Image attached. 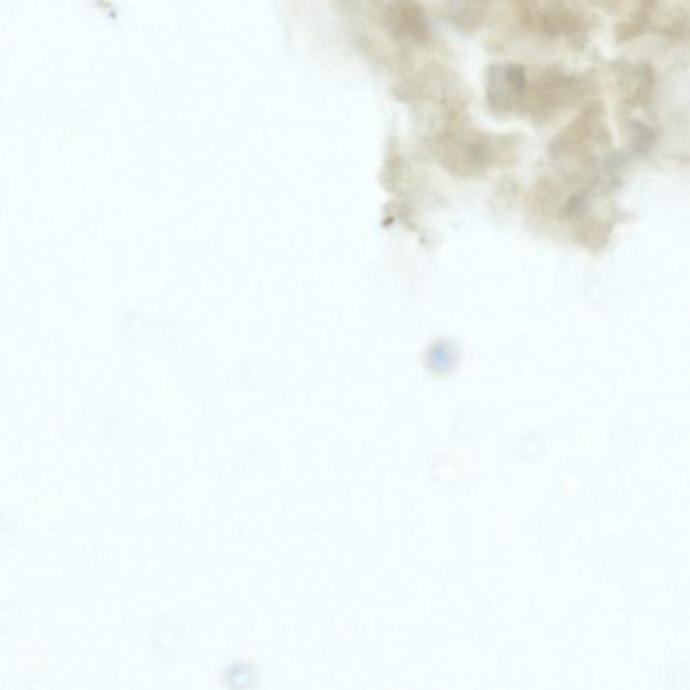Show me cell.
<instances>
[{"instance_id":"6da1fadb","label":"cell","mask_w":690,"mask_h":690,"mask_svg":"<svg viewBox=\"0 0 690 690\" xmlns=\"http://www.w3.org/2000/svg\"><path fill=\"white\" fill-rule=\"evenodd\" d=\"M509 143L478 131H448L433 142V153L445 169L459 176H472L498 164Z\"/></svg>"},{"instance_id":"7a4b0ae2","label":"cell","mask_w":690,"mask_h":690,"mask_svg":"<svg viewBox=\"0 0 690 690\" xmlns=\"http://www.w3.org/2000/svg\"><path fill=\"white\" fill-rule=\"evenodd\" d=\"M526 71L513 62L491 65L487 75V100L492 111L499 115L522 110L527 92Z\"/></svg>"},{"instance_id":"3957f363","label":"cell","mask_w":690,"mask_h":690,"mask_svg":"<svg viewBox=\"0 0 690 690\" xmlns=\"http://www.w3.org/2000/svg\"><path fill=\"white\" fill-rule=\"evenodd\" d=\"M579 89V81L571 77L558 73L542 76L536 84L527 87L523 108H527L533 116L546 118L575 99Z\"/></svg>"},{"instance_id":"277c9868","label":"cell","mask_w":690,"mask_h":690,"mask_svg":"<svg viewBox=\"0 0 690 690\" xmlns=\"http://www.w3.org/2000/svg\"><path fill=\"white\" fill-rule=\"evenodd\" d=\"M386 25L397 40L424 44L430 29L424 11L416 3H391L385 13Z\"/></svg>"},{"instance_id":"5b68a950","label":"cell","mask_w":690,"mask_h":690,"mask_svg":"<svg viewBox=\"0 0 690 690\" xmlns=\"http://www.w3.org/2000/svg\"><path fill=\"white\" fill-rule=\"evenodd\" d=\"M525 21L549 37H572L580 30L583 19L562 5H534L525 11Z\"/></svg>"},{"instance_id":"8992f818","label":"cell","mask_w":690,"mask_h":690,"mask_svg":"<svg viewBox=\"0 0 690 690\" xmlns=\"http://www.w3.org/2000/svg\"><path fill=\"white\" fill-rule=\"evenodd\" d=\"M486 7L484 3H448L445 14L457 29L471 31L483 21Z\"/></svg>"},{"instance_id":"52a82bcc","label":"cell","mask_w":690,"mask_h":690,"mask_svg":"<svg viewBox=\"0 0 690 690\" xmlns=\"http://www.w3.org/2000/svg\"><path fill=\"white\" fill-rule=\"evenodd\" d=\"M634 149L638 153H646L654 142V133L645 124L635 123Z\"/></svg>"}]
</instances>
